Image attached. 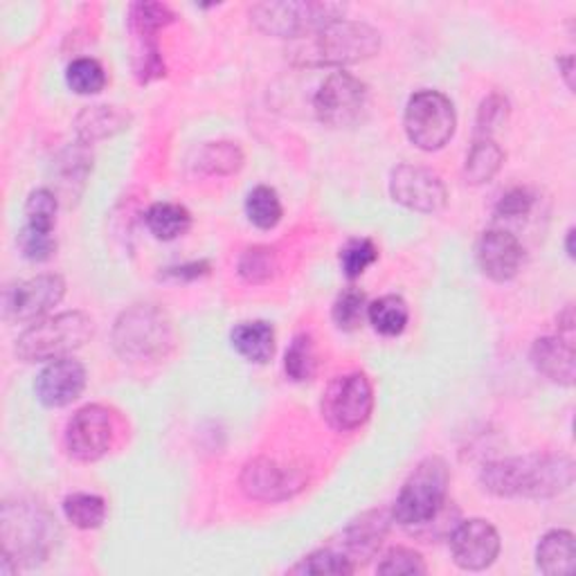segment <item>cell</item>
Returning <instances> with one entry per match:
<instances>
[{"label": "cell", "instance_id": "obj_6", "mask_svg": "<svg viewBox=\"0 0 576 576\" xmlns=\"http://www.w3.org/2000/svg\"><path fill=\"white\" fill-rule=\"evenodd\" d=\"M115 350L129 361L163 358L174 344L169 318L153 306H133L120 316L113 331Z\"/></svg>", "mask_w": 576, "mask_h": 576}, {"label": "cell", "instance_id": "obj_42", "mask_svg": "<svg viewBox=\"0 0 576 576\" xmlns=\"http://www.w3.org/2000/svg\"><path fill=\"white\" fill-rule=\"evenodd\" d=\"M559 68H563V77L569 89H574V82H572V72H574V59L572 57H565V59H559Z\"/></svg>", "mask_w": 576, "mask_h": 576}, {"label": "cell", "instance_id": "obj_5", "mask_svg": "<svg viewBox=\"0 0 576 576\" xmlns=\"http://www.w3.org/2000/svg\"><path fill=\"white\" fill-rule=\"evenodd\" d=\"M348 12V5L322 3V0H280V3H257L250 8L252 25L271 36L302 38L320 27L336 23Z\"/></svg>", "mask_w": 576, "mask_h": 576}, {"label": "cell", "instance_id": "obj_30", "mask_svg": "<svg viewBox=\"0 0 576 576\" xmlns=\"http://www.w3.org/2000/svg\"><path fill=\"white\" fill-rule=\"evenodd\" d=\"M63 514L74 527L97 529L106 520V503L93 493H72L63 501Z\"/></svg>", "mask_w": 576, "mask_h": 576}, {"label": "cell", "instance_id": "obj_9", "mask_svg": "<svg viewBox=\"0 0 576 576\" xmlns=\"http://www.w3.org/2000/svg\"><path fill=\"white\" fill-rule=\"evenodd\" d=\"M374 410V390L365 374L338 376L322 395V416L338 433H350L367 424Z\"/></svg>", "mask_w": 576, "mask_h": 576}, {"label": "cell", "instance_id": "obj_25", "mask_svg": "<svg viewBox=\"0 0 576 576\" xmlns=\"http://www.w3.org/2000/svg\"><path fill=\"white\" fill-rule=\"evenodd\" d=\"M367 318H369V325L380 336L395 338L405 331L410 311H408V304L403 302V297L386 295V297H378L376 302L367 306Z\"/></svg>", "mask_w": 576, "mask_h": 576}, {"label": "cell", "instance_id": "obj_11", "mask_svg": "<svg viewBox=\"0 0 576 576\" xmlns=\"http://www.w3.org/2000/svg\"><path fill=\"white\" fill-rule=\"evenodd\" d=\"M174 23V12L161 3H136L129 12V27L136 36V77L146 84L165 77V63L156 34L161 27Z\"/></svg>", "mask_w": 576, "mask_h": 576}, {"label": "cell", "instance_id": "obj_20", "mask_svg": "<svg viewBox=\"0 0 576 576\" xmlns=\"http://www.w3.org/2000/svg\"><path fill=\"white\" fill-rule=\"evenodd\" d=\"M536 565L548 576H569L576 569V541L574 533L554 529L543 536L536 548Z\"/></svg>", "mask_w": 576, "mask_h": 576}, {"label": "cell", "instance_id": "obj_12", "mask_svg": "<svg viewBox=\"0 0 576 576\" xmlns=\"http://www.w3.org/2000/svg\"><path fill=\"white\" fill-rule=\"evenodd\" d=\"M113 416L102 405L77 410L66 428V448L77 462H97L113 446Z\"/></svg>", "mask_w": 576, "mask_h": 576}, {"label": "cell", "instance_id": "obj_31", "mask_svg": "<svg viewBox=\"0 0 576 576\" xmlns=\"http://www.w3.org/2000/svg\"><path fill=\"white\" fill-rule=\"evenodd\" d=\"M244 165V153L233 142H212L199 153V169L212 176H230Z\"/></svg>", "mask_w": 576, "mask_h": 576}, {"label": "cell", "instance_id": "obj_39", "mask_svg": "<svg viewBox=\"0 0 576 576\" xmlns=\"http://www.w3.org/2000/svg\"><path fill=\"white\" fill-rule=\"evenodd\" d=\"M19 248L25 259L30 261H48L57 248V242L52 239V233H42L30 225H23L19 233Z\"/></svg>", "mask_w": 576, "mask_h": 576}, {"label": "cell", "instance_id": "obj_43", "mask_svg": "<svg viewBox=\"0 0 576 576\" xmlns=\"http://www.w3.org/2000/svg\"><path fill=\"white\" fill-rule=\"evenodd\" d=\"M565 248H567V257L574 259V227L567 230V242H565Z\"/></svg>", "mask_w": 576, "mask_h": 576}, {"label": "cell", "instance_id": "obj_32", "mask_svg": "<svg viewBox=\"0 0 576 576\" xmlns=\"http://www.w3.org/2000/svg\"><path fill=\"white\" fill-rule=\"evenodd\" d=\"M66 82L77 95H97L106 86V72L95 59H74L66 70Z\"/></svg>", "mask_w": 576, "mask_h": 576}, {"label": "cell", "instance_id": "obj_27", "mask_svg": "<svg viewBox=\"0 0 576 576\" xmlns=\"http://www.w3.org/2000/svg\"><path fill=\"white\" fill-rule=\"evenodd\" d=\"M239 278L248 284H266L280 273V257L268 246H252L239 257Z\"/></svg>", "mask_w": 576, "mask_h": 576}, {"label": "cell", "instance_id": "obj_28", "mask_svg": "<svg viewBox=\"0 0 576 576\" xmlns=\"http://www.w3.org/2000/svg\"><path fill=\"white\" fill-rule=\"evenodd\" d=\"M246 214H248V221L257 225L259 230H273L284 216V208H282L278 191L266 185L255 187L246 199Z\"/></svg>", "mask_w": 576, "mask_h": 576}, {"label": "cell", "instance_id": "obj_34", "mask_svg": "<svg viewBox=\"0 0 576 576\" xmlns=\"http://www.w3.org/2000/svg\"><path fill=\"white\" fill-rule=\"evenodd\" d=\"M291 572L293 574H336V576H342V574H354L356 565L350 556L338 554L333 550H320V552H314L306 559H302L295 567H291Z\"/></svg>", "mask_w": 576, "mask_h": 576}, {"label": "cell", "instance_id": "obj_38", "mask_svg": "<svg viewBox=\"0 0 576 576\" xmlns=\"http://www.w3.org/2000/svg\"><path fill=\"white\" fill-rule=\"evenodd\" d=\"M507 118H509V102H507V97L497 95V93L495 95H489L482 102L480 110H478V122H475V127H478V140L480 138H489L491 140V136L497 129L507 125Z\"/></svg>", "mask_w": 576, "mask_h": 576}, {"label": "cell", "instance_id": "obj_17", "mask_svg": "<svg viewBox=\"0 0 576 576\" xmlns=\"http://www.w3.org/2000/svg\"><path fill=\"white\" fill-rule=\"evenodd\" d=\"M86 390V369L80 361H52L36 376L34 392L46 408H66Z\"/></svg>", "mask_w": 576, "mask_h": 576}, {"label": "cell", "instance_id": "obj_40", "mask_svg": "<svg viewBox=\"0 0 576 576\" xmlns=\"http://www.w3.org/2000/svg\"><path fill=\"white\" fill-rule=\"evenodd\" d=\"M533 201H536V197L531 195L529 189L516 187V189L507 191V195L501 199V203H497V208H495V214L501 219H520V216L531 212Z\"/></svg>", "mask_w": 576, "mask_h": 576}, {"label": "cell", "instance_id": "obj_35", "mask_svg": "<svg viewBox=\"0 0 576 576\" xmlns=\"http://www.w3.org/2000/svg\"><path fill=\"white\" fill-rule=\"evenodd\" d=\"M57 197L50 189H36L25 203V225L42 230V233H52L57 221Z\"/></svg>", "mask_w": 576, "mask_h": 576}, {"label": "cell", "instance_id": "obj_16", "mask_svg": "<svg viewBox=\"0 0 576 576\" xmlns=\"http://www.w3.org/2000/svg\"><path fill=\"white\" fill-rule=\"evenodd\" d=\"M501 533L497 529L482 520H465L450 536V552L457 567L467 572H480L495 563L501 554Z\"/></svg>", "mask_w": 576, "mask_h": 576}, {"label": "cell", "instance_id": "obj_2", "mask_svg": "<svg viewBox=\"0 0 576 576\" xmlns=\"http://www.w3.org/2000/svg\"><path fill=\"white\" fill-rule=\"evenodd\" d=\"M380 50V34L356 21H336L306 34L291 46V61L309 68L350 66L374 57Z\"/></svg>", "mask_w": 576, "mask_h": 576}, {"label": "cell", "instance_id": "obj_4", "mask_svg": "<svg viewBox=\"0 0 576 576\" xmlns=\"http://www.w3.org/2000/svg\"><path fill=\"white\" fill-rule=\"evenodd\" d=\"M450 473L442 457H428L421 462L401 486L392 518L403 527L433 522L446 505Z\"/></svg>", "mask_w": 576, "mask_h": 576}, {"label": "cell", "instance_id": "obj_1", "mask_svg": "<svg viewBox=\"0 0 576 576\" xmlns=\"http://www.w3.org/2000/svg\"><path fill=\"white\" fill-rule=\"evenodd\" d=\"M482 486L497 497H554L574 484V462L565 455H525L491 462L482 469Z\"/></svg>", "mask_w": 576, "mask_h": 576}, {"label": "cell", "instance_id": "obj_14", "mask_svg": "<svg viewBox=\"0 0 576 576\" xmlns=\"http://www.w3.org/2000/svg\"><path fill=\"white\" fill-rule=\"evenodd\" d=\"M390 195L392 199L421 214H435L446 208L448 191L444 180L419 165H399L390 176Z\"/></svg>", "mask_w": 576, "mask_h": 576}, {"label": "cell", "instance_id": "obj_24", "mask_svg": "<svg viewBox=\"0 0 576 576\" xmlns=\"http://www.w3.org/2000/svg\"><path fill=\"white\" fill-rule=\"evenodd\" d=\"M144 221H146L149 233L161 242H174L183 237L191 227V214L183 205H176V203L151 205Z\"/></svg>", "mask_w": 576, "mask_h": 576}, {"label": "cell", "instance_id": "obj_13", "mask_svg": "<svg viewBox=\"0 0 576 576\" xmlns=\"http://www.w3.org/2000/svg\"><path fill=\"white\" fill-rule=\"evenodd\" d=\"M66 282L55 275H38L8 286L3 295V314L10 322H34L46 316L63 299Z\"/></svg>", "mask_w": 576, "mask_h": 576}, {"label": "cell", "instance_id": "obj_21", "mask_svg": "<svg viewBox=\"0 0 576 576\" xmlns=\"http://www.w3.org/2000/svg\"><path fill=\"white\" fill-rule=\"evenodd\" d=\"M233 348L250 363L263 365L273 358L275 354V329L271 322L255 320V322H242L230 333Z\"/></svg>", "mask_w": 576, "mask_h": 576}, {"label": "cell", "instance_id": "obj_37", "mask_svg": "<svg viewBox=\"0 0 576 576\" xmlns=\"http://www.w3.org/2000/svg\"><path fill=\"white\" fill-rule=\"evenodd\" d=\"M376 572L378 574H390V576H401V574L419 576V574H426L428 572V565H426L424 556H421L414 550L392 548L386 556L380 559Z\"/></svg>", "mask_w": 576, "mask_h": 576}, {"label": "cell", "instance_id": "obj_3", "mask_svg": "<svg viewBox=\"0 0 576 576\" xmlns=\"http://www.w3.org/2000/svg\"><path fill=\"white\" fill-rule=\"evenodd\" d=\"M95 325L82 311H68L55 318L34 322L16 340V356L23 363L61 361L93 338Z\"/></svg>", "mask_w": 576, "mask_h": 576}, {"label": "cell", "instance_id": "obj_15", "mask_svg": "<svg viewBox=\"0 0 576 576\" xmlns=\"http://www.w3.org/2000/svg\"><path fill=\"white\" fill-rule=\"evenodd\" d=\"M242 491L259 503H280L299 493L306 484L304 475L295 469L278 465L275 459L259 457L248 462L242 471Z\"/></svg>", "mask_w": 576, "mask_h": 576}, {"label": "cell", "instance_id": "obj_23", "mask_svg": "<svg viewBox=\"0 0 576 576\" xmlns=\"http://www.w3.org/2000/svg\"><path fill=\"white\" fill-rule=\"evenodd\" d=\"M388 518L383 512H369L363 514L358 520H354L348 531H344V545L354 554L367 561L380 545L383 536L388 533Z\"/></svg>", "mask_w": 576, "mask_h": 576}, {"label": "cell", "instance_id": "obj_19", "mask_svg": "<svg viewBox=\"0 0 576 576\" xmlns=\"http://www.w3.org/2000/svg\"><path fill=\"white\" fill-rule=\"evenodd\" d=\"M531 365L536 372L550 378L559 386L569 388L576 376V361H574V342L563 336H545L533 342L531 348Z\"/></svg>", "mask_w": 576, "mask_h": 576}, {"label": "cell", "instance_id": "obj_7", "mask_svg": "<svg viewBox=\"0 0 576 576\" xmlns=\"http://www.w3.org/2000/svg\"><path fill=\"white\" fill-rule=\"evenodd\" d=\"M3 545V556L16 563L46 559L52 545V520L34 503H5Z\"/></svg>", "mask_w": 576, "mask_h": 576}, {"label": "cell", "instance_id": "obj_26", "mask_svg": "<svg viewBox=\"0 0 576 576\" xmlns=\"http://www.w3.org/2000/svg\"><path fill=\"white\" fill-rule=\"evenodd\" d=\"M505 163V151L489 138H480L467 158L465 176L471 185L489 183Z\"/></svg>", "mask_w": 576, "mask_h": 576}, {"label": "cell", "instance_id": "obj_29", "mask_svg": "<svg viewBox=\"0 0 576 576\" xmlns=\"http://www.w3.org/2000/svg\"><path fill=\"white\" fill-rule=\"evenodd\" d=\"M284 369H286V376L295 383H306L316 376L318 354H316L314 338L309 333H299L293 338L291 348L286 350Z\"/></svg>", "mask_w": 576, "mask_h": 576}, {"label": "cell", "instance_id": "obj_10", "mask_svg": "<svg viewBox=\"0 0 576 576\" xmlns=\"http://www.w3.org/2000/svg\"><path fill=\"white\" fill-rule=\"evenodd\" d=\"M367 86L348 72H333L316 95L318 120L331 129L356 127L367 110Z\"/></svg>", "mask_w": 576, "mask_h": 576}, {"label": "cell", "instance_id": "obj_33", "mask_svg": "<svg viewBox=\"0 0 576 576\" xmlns=\"http://www.w3.org/2000/svg\"><path fill=\"white\" fill-rule=\"evenodd\" d=\"M333 322L342 331H354L363 325V318L367 316V297L363 291L350 286L344 289L336 302H333Z\"/></svg>", "mask_w": 576, "mask_h": 576}, {"label": "cell", "instance_id": "obj_41", "mask_svg": "<svg viewBox=\"0 0 576 576\" xmlns=\"http://www.w3.org/2000/svg\"><path fill=\"white\" fill-rule=\"evenodd\" d=\"M210 271V266L205 261H195V263H185L176 268H167V275L176 280H197Z\"/></svg>", "mask_w": 576, "mask_h": 576}, {"label": "cell", "instance_id": "obj_8", "mask_svg": "<svg viewBox=\"0 0 576 576\" xmlns=\"http://www.w3.org/2000/svg\"><path fill=\"white\" fill-rule=\"evenodd\" d=\"M403 127L408 140L421 151H439L457 129L452 102L437 91L414 93L405 106Z\"/></svg>", "mask_w": 576, "mask_h": 576}, {"label": "cell", "instance_id": "obj_36", "mask_svg": "<svg viewBox=\"0 0 576 576\" xmlns=\"http://www.w3.org/2000/svg\"><path fill=\"white\" fill-rule=\"evenodd\" d=\"M378 259V248L369 239H352L340 250V266L342 273L350 280L361 278L367 268Z\"/></svg>", "mask_w": 576, "mask_h": 576}, {"label": "cell", "instance_id": "obj_22", "mask_svg": "<svg viewBox=\"0 0 576 576\" xmlns=\"http://www.w3.org/2000/svg\"><path fill=\"white\" fill-rule=\"evenodd\" d=\"M129 115L115 106H89L77 118V136L84 144L110 138L129 127Z\"/></svg>", "mask_w": 576, "mask_h": 576}, {"label": "cell", "instance_id": "obj_18", "mask_svg": "<svg viewBox=\"0 0 576 576\" xmlns=\"http://www.w3.org/2000/svg\"><path fill=\"white\" fill-rule=\"evenodd\" d=\"M480 271L493 282H509L518 275L525 250L516 235L507 230H486L475 248Z\"/></svg>", "mask_w": 576, "mask_h": 576}]
</instances>
